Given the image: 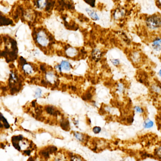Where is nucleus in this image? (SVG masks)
Masks as SVG:
<instances>
[{"instance_id": "obj_1", "label": "nucleus", "mask_w": 161, "mask_h": 161, "mask_svg": "<svg viewBox=\"0 0 161 161\" xmlns=\"http://www.w3.org/2000/svg\"><path fill=\"white\" fill-rule=\"evenodd\" d=\"M146 27L151 30H155L161 28V16L154 14L149 16L145 20Z\"/></svg>"}, {"instance_id": "obj_2", "label": "nucleus", "mask_w": 161, "mask_h": 161, "mask_svg": "<svg viewBox=\"0 0 161 161\" xmlns=\"http://www.w3.org/2000/svg\"><path fill=\"white\" fill-rule=\"evenodd\" d=\"M37 40L38 43L42 47H47L49 42L47 35L43 31H41L37 34Z\"/></svg>"}, {"instance_id": "obj_3", "label": "nucleus", "mask_w": 161, "mask_h": 161, "mask_svg": "<svg viewBox=\"0 0 161 161\" xmlns=\"http://www.w3.org/2000/svg\"><path fill=\"white\" fill-rule=\"evenodd\" d=\"M153 48L156 51L161 50V38H156L153 41L152 44Z\"/></svg>"}, {"instance_id": "obj_4", "label": "nucleus", "mask_w": 161, "mask_h": 161, "mask_svg": "<svg viewBox=\"0 0 161 161\" xmlns=\"http://www.w3.org/2000/svg\"><path fill=\"white\" fill-rule=\"evenodd\" d=\"M92 57L94 60L98 61L102 57V52L98 49H95L92 53Z\"/></svg>"}, {"instance_id": "obj_5", "label": "nucleus", "mask_w": 161, "mask_h": 161, "mask_svg": "<svg viewBox=\"0 0 161 161\" xmlns=\"http://www.w3.org/2000/svg\"><path fill=\"white\" fill-rule=\"evenodd\" d=\"M131 60L134 63H138L141 60V55L137 51H134L132 53L131 56Z\"/></svg>"}, {"instance_id": "obj_6", "label": "nucleus", "mask_w": 161, "mask_h": 161, "mask_svg": "<svg viewBox=\"0 0 161 161\" xmlns=\"http://www.w3.org/2000/svg\"><path fill=\"white\" fill-rule=\"evenodd\" d=\"M154 126V123L153 121L148 118L145 119L143 123V127L145 129H146V130L152 128Z\"/></svg>"}, {"instance_id": "obj_7", "label": "nucleus", "mask_w": 161, "mask_h": 161, "mask_svg": "<svg viewBox=\"0 0 161 161\" xmlns=\"http://www.w3.org/2000/svg\"><path fill=\"white\" fill-rule=\"evenodd\" d=\"M86 11L88 15L93 20H99V16L97 15L96 11L91 10V9H89V8H87L86 9Z\"/></svg>"}, {"instance_id": "obj_8", "label": "nucleus", "mask_w": 161, "mask_h": 161, "mask_svg": "<svg viewBox=\"0 0 161 161\" xmlns=\"http://www.w3.org/2000/svg\"><path fill=\"white\" fill-rule=\"evenodd\" d=\"M61 69V71L62 70H65V71H69L71 69V67H70V63L67 61L63 60L60 63V65Z\"/></svg>"}, {"instance_id": "obj_9", "label": "nucleus", "mask_w": 161, "mask_h": 161, "mask_svg": "<svg viewBox=\"0 0 161 161\" xmlns=\"http://www.w3.org/2000/svg\"><path fill=\"white\" fill-rule=\"evenodd\" d=\"M125 11L124 10L122 9L120 10H117L116 11H115L114 13V18L116 20H119V19H121L122 17H123L125 15Z\"/></svg>"}, {"instance_id": "obj_10", "label": "nucleus", "mask_w": 161, "mask_h": 161, "mask_svg": "<svg viewBox=\"0 0 161 161\" xmlns=\"http://www.w3.org/2000/svg\"><path fill=\"white\" fill-rule=\"evenodd\" d=\"M23 69L24 72L28 74H31L33 72V68L28 63L23 64Z\"/></svg>"}, {"instance_id": "obj_11", "label": "nucleus", "mask_w": 161, "mask_h": 161, "mask_svg": "<svg viewBox=\"0 0 161 161\" xmlns=\"http://www.w3.org/2000/svg\"><path fill=\"white\" fill-rule=\"evenodd\" d=\"M55 78H56V77L52 72H49L46 75V78L50 83H54L55 81Z\"/></svg>"}, {"instance_id": "obj_12", "label": "nucleus", "mask_w": 161, "mask_h": 161, "mask_svg": "<svg viewBox=\"0 0 161 161\" xmlns=\"http://www.w3.org/2000/svg\"><path fill=\"white\" fill-rule=\"evenodd\" d=\"M66 53L69 56L73 57L77 55V51L73 48H69L66 51Z\"/></svg>"}, {"instance_id": "obj_13", "label": "nucleus", "mask_w": 161, "mask_h": 161, "mask_svg": "<svg viewBox=\"0 0 161 161\" xmlns=\"http://www.w3.org/2000/svg\"><path fill=\"white\" fill-rule=\"evenodd\" d=\"M47 3L46 1H38L36 2V5L39 9H42L47 6Z\"/></svg>"}, {"instance_id": "obj_14", "label": "nucleus", "mask_w": 161, "mask_h": 161, "mask_svg": "<svg viewBox=\"0 0 161 161\" xmlns=\"http://www.w3.org/2000/svg\"><path fill=\"white\" fill-rule=\"evenodd\" d=\"M116 91L119 94H122L125 91V87L122 83H119L117 87Z\"/></svg>"}, {"instance_id": "obj_15", "label": "nucleus", "mask_w": 161, "mask_h": 161, "mask_svg": "<svg viewBox=\"0 0 161 161\" xmlns=\"http://www.w3.org/2000/svg\"><path fill=\"white\" fill-rule=\"evenodd\" d=\"M61 127L63 130L68 131L69 130V123L67 120L62 121L61 123Z\"/></svg>"}, {"instance_id": "obj_16", "label": "nucleus", "mask_w": 161, "mask_h": 161, "mask_svg": "<svg viewBox=\"0 0 161 161\" xmlns=\"http://www.w3.org/2000/svg\"><path fill=\"white\" fill-rule=\"evenodd\" d=\"M134 110L135 112L137 114H143L144 113L145 110L142 107L140 106L136 105L134 107Z\"/></svg>"}, {"instance_id": "obj_17", "label": "nucleus", "mask_w": 161, "mask_h": 161, "mask_svg": "<svg viewBox=\"0 0 161 161\" xmlns=\"http://www.w3.org/2000/svg\"><path fill=\"white\" fill-rule=\"evenodd\" d=\"M46 111L47 113H48L50 114L55 115L57 112L55 111L54 108L52 107L48 106L46 108Z\"/></svg>"}, {"instance_id": "obj_18", "label": "nucleus", "mask_w": 161, "mask_h": 161, "mask_svg": "<svg viewBox=\"0 0 161 161\" xmlns=\"http://www.w3.org/2000/svg\"><path fill=\"white\" fill-rule=\"evenodd\" d=\"M153 91L156 93H160L161 92V88L160 86L156 85H153L151 87Z\"/></svg>"}, {"instance_id": "obj_19", "label": "nucleus", "mask_w": 161, "mask_h": 161, "mask_svg": "<svg viewBox=\"0 0 161 161\" xmlns=\"http://www.w3.org/2000/svg\"><path fill=\"white\" fill-rule=\"evenodd\" d=\"M1 120L2 121V123H3V126H4L5 128H8L10 127V125H9V124L8 123V122H7L6 119H5V118L2 116V114L1 116Z\"/></svg>"}, {"instance_id": "obj_20", "label": "nucleus", "mask_w": 161, "mask_h": 161, "mask_svg": "<svg viewBox=\"0 0 161 161\" xmlns=\"http://www.w3.org/2000/svg\"><path fill=\"white\" fill-rule=\"evenodd\" d=\"M154 154L157 157L161 159V145L155 149Z\"/></svg>"}, {"instance_id": "obj_21", "label": "nucleus", "mask_w": 161, "mask_h": 161, "mask_svg": "<svg viewBox=\"0 0 161 161\" xmlns=\"http://www.w3.org/2000/svg\"><path fill=\"white\" fill-rule=\"evenodd\" d=\"M111 62H112V64L115 66H118L120 64V60L119 59H114L112 60Z\"/></svg>"}, {"instance_id": "obj_22", "label": "nucleus", "mask_w": 161, "mask_h": 161, "mask_svg": "<svg viewBox=\"0 0 161 161\" xmlns=\"http://www.w3.org/2000/svg\"><path fill=\"white\" fill-rule=\"evenodd\" d=\"M42 94V90L40 89L39 88H38V89L35 91V97L36 98H39L41 97Z\"/></svg>"}, {"instance_id": "obj_23", "label": "nucleus", "mask_w": 161, "mask_h": 161, "mask_svg": "<svg viewBox=\"0 0 161 161\" xmlns=\"http://www.w3.org/2000/svg\"><path fill=\"white\" fill-rule=\"evenodd\" d=\"M101 130H102L101 127L98 126L95 127L93 129L94 133L96 134H99L101 132Z\"/></svg>"}, {"instance_id": "obj_24", "label": "nucleus", "mask_w": 161, "mask_h": 161, "mask_svg": "<svg viewBox=\"0 0 161 161\" xmlns=\"http://www.w3.org/2000/svg\"><path fill=\"white\" fill-rule=\"evenodd\" d=\"M74 135H75V137H76L77 139H78L79 141H82V139H83V136H82V135L81 134L76 132L75 133Z\"/></svg>"}, {"instance_id": "obj_25", "label": "nucleus", "mask_w": 161, "mask_h": 161, "mask_svg": "<svg viewBox=\"0 0 161 161\" xmlns=\"http://www.w3.org/2000/svg\"><path fill=\"white\" fill-rule=\"evenodd\" d=\"M85 2L88 3V4H89V5L92 6V7H94L96 2H95V1H85Z\"/></svg>"}, {"instance_id": "obj_26", "label": "nucleus", "mask_w": 161, "mask_h": 161, "mask_svg": "<svg viewBox=\"0 0 161 161\" xmlns=\"http://www.w3.org/2000/svg\"><path fill=\"white\" fill-rule=\"evenodd\" d=\"M71 161H82L79 157L74 156L71 158Z\"/></svg>"}, {"instance_id": "obj_27", "label": "nucleus", "mask_w": 161, "mask_h": 161, "mask_svg": "<svg viewBox=\"0 0 161 161\" xmlns=\"http://www.w3.org/2000/svg\"><path fill=\"white\" fill-rule=\"evenodd\" d=\"M127 121L128 123H132L134 122L133 117H131L127 118Z\"/></svg>"}, {"instance_id": "obj_28", "label": "nucleus", "mask_w": 161, "mask_h": 161, "mask_svg": "<svg viewBox=\"0 0 161 161\" xmlns=\"http://www.w3.org/2000/svg\"><path fill=\"white\" fill-rule=\"evenodd\" d=\"M158 74H159V76L160 77H161V68L160 69V70H159V72H158Z\"/></svg>"}, {"instance_id": "obj_29", "label": "nucleus", "mask_w": 161, "mask_h": 161, "mask_svg": "<svg viewBox=\"0 0 161 161\" xmlns=\"http://www.w3.org/2000/svg\"><path fill=\"white\" fill-rule=\"evenodd\" d=\"M28 161H34V160H33V158H30L29 159V160H28Z\"/></svg>"}, {"instance_id": "obj_30", "label": "nucleus", "mask_w": 161, "mask_h": 161, "mask_svg": "<svg viewBox=\"0 0 161 161\" xmlns=\"http://www.w3.org/2000/svg\"><path fill=\"white\" fill-rule=\"evenodd\" d=\"M157 2H159V4L161 5V1H158Z\"/></svg>"}]
</instances>
